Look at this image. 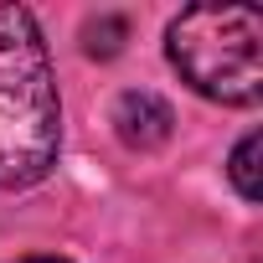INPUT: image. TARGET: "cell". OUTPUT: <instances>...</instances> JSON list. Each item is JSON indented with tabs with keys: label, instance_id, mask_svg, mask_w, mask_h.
Segmentation results:
<instances>
[{
	"label": "cell",
	"instance_id": "1",
	"mask_svg": "<svg viewBox=\"0 0 263 263\" xmlns=\"http://www.w3.org/2000/svg\"><path fill=\"white\" fill-rule=\"evenodd\" d=\"M62 103L42 26L26 6H0V186H36L57 165Z\"/></svg>",
	"mask_w": 263,
	"mask_h": 263
},
{
	"label": "cell",
	"instance_id": "2",
	"mask_svg": "<svg viewBox=\"0 0 263 263\" xmlns=\"http://www.w3.org/2000/svg\"><path fill=\"white\" fill-rule=\"evenodd\" d=\"M176 72L217 103H258L263 93V11L258 6H191L171 21Z\"/></svg>",
	"mask_w": 263,
	"mask_h": 263
},
{
	"label": "cell",
	"instance_id": "3",
	"mask_svg": "<svg viewBox=\"0 0 263 263\" xmlns=\"http://www.w3.org/2000/svg\"><path fill=\"white\" fill-rule=\"evenodd\" d=\"M114 124H119V140L129 150H155V145L171 140L176 119H171L165 98H155V93H124L119 108H114Z\"/></svg>",
	"mask_w": 263,
	"mask_h": 263
},
{
	"label": "cell",
	"instance_id": "4",
	"mask_svg": "<svg viewBox=\"0 0 263 263\" xmlns=\"http://www.w3.org/2000/svg\"><path fill=\"white\" fill-rule=\"evenodd\" d=\"M227 176H232V186H237L242 201H258V196H263V186H258V135H242V140H237Z\"/></svg>",
	"mask_w": 263,
	"mask_h": 263
},
{
	"label": "cell",
	"instance_id": "5",
	"mask_svg": "<svg viewBox=\"0 0 263 263\" xmlns=\"http://www.w3.org/2000/svg\"><path fill=\"white\" fill-rule=\"evenodd\" d=\"M16 263H67V258H16Z\"/></svg>",
	"mask_w": 263,
	"mask_h": 263
}]
</instances>
